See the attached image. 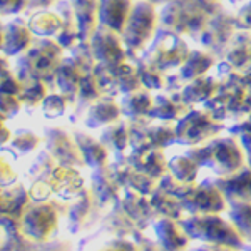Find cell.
<instances>
[{
	"instance_id": "cell-1",
	"label": "cell",
	"mask_w": 251,
	"mask_h": 251,
	"mask_svg": "<svg viewBox=\"0 0 251 251\" xmlns=\"http://www.w3.org/2000/svg\"><path fill=\"white\" fill-rule=\"evenodd\" d=\"M221 9V0H171L159 10V29L200 44L206 27Z\"/></svg>"
},
{
	"instance_id": "cell-2",
	"label": "cell",
	"mask_w": 251,
	"mask_h": 251,
	"mask_svg": "<svg viewBox=\"0 0 251 251\" xmlns=\"http://www.w3.org/2000/svg\"><path fill=\"white\" fill-rule=\"evenodd\" d=\"M186 154L200 168H208L216 176H229L246 166V154L236 137H214L200 146H191Z\"/></svg>"
},
{
	"instance_id": "cell-3",
	"label": "cell",
	"mask_w": 251,
	"mask_h": 251,
	"mask_svg": "<svg viewBox=\"0 0 251 251\" xmlns=\"http://www.w3.org/2000/svg\"><path fill=\"white\" fill-rule=\"evenodd\" d=\"M218 79H220V87L216 94L208 102H204L203 107L223 123L226 121L238 123L245 119L251 112V107L248 104V87L243 74L229 72Z\"/></svg>"
},
{
	"instance_id": "cell-4",
	"label": "cell",
	"mask_w": 251,
	"mask_h": 251,
	"mask_svg": "<svg viewBox=\"0 0 251 251\" xmlns=\"http://www.w3.org/2000/svg\"><path fill=\"white\" fill-rule=\"evenodd\" d=\"M159 29V12L149 0H137L131 10L124 32L121 34L127 50V57L136 62L141 54L148 49L151 40L156 37Z\"/></svg>"
},
{
	"instance_id": "cell-5",
	"label": "cell",
	"mask_w": 251,
	"mask_h": 251,
	"mask_svg": "<svg viewBox=\"0 0 251 251\" xmlns=\"http://www.w3.org/2000/svg\"><path fill=\"white\" fill-rule=\"evenodd\" d=\"M181 226L188 233L189 238L200 240L204 243H214V245H226L233 248H243L245 240L238 233L233 223L226 221L220 216V213L213 214H191L188 218L179 220Z\"/></svg>"
},
{
	"instance_id": "cell-6",
	"label": "cell",
	"mask_w": 251,
	"mask_h": 251,
	"mask_svg": "<svg viewBox=\"0 0 251 251\" xmlns=\"http://www.w3.org/2000/svg\"><path fill=\"white\" fill-rule=\"evenodd\" d=\"M226 129L208 109H191L176 123V143L183 146H200L214 139Z\"/></svg>"
},
{
	"instance_id": "cell-7",
	"label": "cell",
	"mask_w": 251,
	"mask_h": 251,
	"mask_svg": "<svg viewBox=\"0 0 251 251\" xmlns=\"http://www.w3.org/2000/svg\"><path fill=\"white\" fill-rule=\"evenodd\" d=\"M64 60V47L59 42L44 39L30 47L25 57L20 60V67L27 79L55 80V72Z\"/></svg>"
},
{
	"instance_id": "cell-8",
	"label": "cell",
	"mask_w": 251,
	"mask_h": 251,
	"mask_svg": "<svg viewBox=\"0 0 251 251\" xmlns=\"http://www.w3.org/2000/svg\"><path fill=\"white\" fill-rule=\"evenodd\" d=\"M189 52H191V49H189L184 37L173 34V32L157 29L156 37L152 39V42L141 55L148 59L149 62L156 64L159 69L169 72L173 69H179L183 66Z\"/></svg>"
},
{
	"instance_id": "cell-9",
	"label": "cell",
	"mask_w": 251,
	"mask_h": 251,
	"mask_svg": "<svg viewBox=\"0 0 251 251\" xmlns=\"http://www.w3.org/2000/svg\"><path fill=\"white\" fill-rule=\"evenodd\" d=\"M238 30L240 29L236 27V14H231L223 7L203 32L200 46L211 52L218 60H225Z\"/></svg>"
},
{
	"instance_id": "cell-10",
	"label": "cell",
	"mask_w": 251,
	"mask_h": 251,
	"mask_svg": "<svg viewBox=\"0 0 251 251\" xmlns=\"http://www.w3.org/2000/svg\"><path fill=\"white\" fill-rule=\"evenodd\" d=\"M94 74L106 96L114 97L116 94H127V92L143 87L136 64L129 62V60L119 64V66H104V64L97 62Z\"/></svg>"
},
{
	"instance_id": "cell-11",
	"label": "cell",
	"mask_w": 251,
	"mask_h": 251,
	"mask_svg": "<svg viewBox=\"0 0 251 251\" xmlns=\"http://www.w3.org/2000/svg\"><path fill=\"white\" fill-rule=\"evenodd\" d=\"M184 211L189 214H213L223 213L226 209L225 196L211 179L200 184H191L189 189L179 198Z\"/></svg>"
},
{
	"instance_id": "cell-12",
	"label": "cell",
	"mask_w": 251,
	"mask_h": 251,
	"mask_svg": "<svg viewBox=\"0 0 251 251\" xmlns=\"http://www.w3.org/2000/svg\"><path fill=\"white\" fill-rule=\"evenodd\" d=\"M89 42H91L92 54L99 64L119 66L123 62H127V50H126L121 34H117L116 30L99 24Z\"/></svg>"
},
{
	"instance_id": "cell-13",
	"label": "cell",
	"mask_w": 251,
	"mask_h": 251,
	"mask_svg": "<svg viewBox=\"0 0 251 251\" xmlns=\"http://www.w3.org/2000/svg\"><path fill=\"white\" fill-rule=\"evenodd\" d=\"M220 188L229 206L251 203V166H243L240 171L229 176H218L211 179Z\"/></svg>"
},
{
	"instance_id": "cell-14",
	"label": "cell",
	"mask_w": 251,
	"mask_h": 251,
	"mask_svg": "<svg viewBox=\"0 0 251 251\" xmlns=\"http://www.w3.org/2000/svg\"><path fill=\"white\" fill-rule=\"evenodd\" d=\"M194 106L186 102L183 92H161L154 96V104L149 112L151 119L159 121H173L177 123L181 117H184Z\"/></svg>"
},
{
	"instance_id": "cell-15",
	"label": "cell",
	"mask_w": 251,
	"mask_h": 251,
	"mask_svg": "<svg viewBox=\"0 0 251 251\" xmlns=\"http://www.w3.org/2000/svg\"><path fill=\"white\" fill-rule=\"evenodd\" d=\"M127 159L137 171L148 174L157 181H161V177L169 173L164 149H132Z\"/></svg>"
},
{
	"instance_id": "cell-16",
	"label": "cell",
	"mask_w": 251,
	"mask_h": 251,
	"mask_svg": "<svg viewBox=\"0 0 251 251\" xmlns=\"http://www.w3.org/2000/svg\"><path fill=\"white\" fill-rule=\"evenodd\" d=\"M157 243L164 251H186L189 246V236L177 220L161 218L154 223Z\"/></svg>"
},
{
	"instance_id": "cell-17",
	"label": "cell",
	"mask_w": 251,
	"mask_h": 251,
	"mask_svg": "<svg viewBox=\"0 0 251 251\" xmlns=\"http://www.w3.org/2000/svg\"><path fill=\"white\" fill-rule=\"evenodd\" d=\"M47 137H49V149H50L52 154L57 157L62 164L67 166L84 164V157L82 152H80L77 141H74L71 136L66 134L64 131H59V129L49 131Z\"/></svg>"
},
{
	"instance_id": "cell-18",
	"label": "cell",
	"mask_w": 251,
	"mask_h": 251,
	"mask_svg": "<svg viewBox=\"0 0 251 251\" xmlns=\"http://www.w3.org/2000/svg\"><path fill=\"white\" fill-rule=\"evenodd\" d=\"M134 0H99V24L123 34Z\"/></svg>"
},
{
	"instance_id": "cell-19",
	"label": "cell",
	"mask_w": 251,
	"mask_h": 251,
	"mask_svg": "<svg viewBox=\"0 0 251 251\" xmlns=\"http://www.w3.org/2000/svg\"><path fill=\"white\" fill-rule=\"evenodd\" d=\"M84 75H86L84 69L72 57H67L62 60V64H60L57 72H55V84H57L59 91L62 94H66L67 97H71L74 100L77 97Z\"/></svg>"
},
{
	"instance_id": "cell-20",
	"label": "cell",
	"mask_w": 251,
	"mask_h": 251,
	"mask_svg": "<svg viewBox=\"0 0 251 251\" xmlns=\"http://www.w3.org/2000/svg\"><path fill=\"white\" fill-rule=\"evenodd\" d=\"M121 104L116 102L112 96L104 94L99 100H96L87 111L86 124L89 127H100V126H109L121 117Z\"/></svg>"
},
{
	"instance_id": "cell-21",
	"label": "cell",
	"mask_w": 251,
	"mask_h": 251,
	"mask_svg": "<svg viewBox=\"0 0 251 251\" xmlns=\"http://www.w3.org/2000/svg\"><path fill=\"white\" fill-rule=\"evenodd\" d=\"M79 22L80 40L87 42L99 25V0H71Z\"/></svg>"
},
{
	"instance_id": "cell-22",
	"label": "cell",
	"mask_w": 251,
	"mask_h": 251,
	"mask_svg": "<svg viewBox=\"0 0 251 251\" xmlns=\"http://www.w3.org/2000/svg\"><path fill=\"white\" fill-rule=\"evenodd\" d=\"M154 104V96L152 91L146 87H139L132 92L123 94L121 99V112L127 119H136V117H146L149 116Z\"/></svg>"
},
{
	"instance_id": "cell-23",
	"label": "cell",
	"mask_w": 251,
	"mask_h": 251,
	"mask_svg": "<svg viewBox=\"0 0 251 251\" xmlns=\"http://www.w3.org/2000/svg\"><path fill=\"white\" fill-rule=\"evenodd\" d=\"M225 60L240 74L248 71L251 66V30L236 32Z\"/></svg>"
},
{
	"instance_id": "cell-24",
	"label": "cell",
	"mask_w": 251,
	"mask_h": 251,
	"mask_svg": "<svg viewBox=\"0 0 251 251\" xmlns=\"http://www.w3.org/2000/svg\"><path fill=\"white\" fill-rule=\"evenodd\" d=\"M220 62L211 52L208 50H201V49H193L189 52L188 59L184 60V64L181 66L177 71L181 72V75L188 80H193L196 77H201V75H208V72L211 71L213 67H216V64Z\"/></svg>"
},
{
	"instance_id": "cell-25",
	"label": "cell",
	"mask_w": 251,
	"mask_h": 251,
	"mask_svg": "<svg viewBox=\"0 0 251 251\" xmlns=\"http://www.w3.org/2000/svg\"><path fill=\"white\" fill-rule=\"evenodd\" d=\"M218 87H220V79L218 77L201 75V77H196L186 84V87L183 89V96L186 102H189L191 106L204 104L216 94Z\"/></svg>"
},
{
	"instance_id": "cell-26",
	"label": "cell",
	"mask_w": 251,
	"mask_h": 251,
	"mask_svg": "<svg viewBox=\"0 0 251 251\" xmlns=\"http://www.w3.org/2000/svg\"><path fill=\"white\" fill-rule=\"evenodd\" d=\"M151 204L154 208L157 214H161L163 218H171V220H183L184 208L181 204V200L177 196H174L173 193L166 191L163 188H157L154 193L149 196Z\"/></svg>"
},
{
	"instance_id": "cell-27",
	"label": "cell",
	"mask_w": 251,
	"mask_h": 251,
	"mask_svg": "<svg viewBox=\"0 0 251 251\" xmlns=\"http://www.w3.org/2000/svg\"><path fill=\"white\" fill-rule=\"evenodd\" d=\"M100 143L116 154H121L127 146H131V129L129 121H116L109 124L100 134Z\"/></svg>"
},
{
	"instance_id": "cell-28",
	"label": "cell",
	"mask_w": 251,
	"mask_h": 251,
	"mask_svg": "<svg viewBox=\"0 0 251 251\" xmlns=\"http://www.w3.org/2000/svg\"><path fill=\"white\" fill-rule=\"evenodd\" d=\"M75 141H77L86 164L91 168H102L107 164V148L100 141H96L92 136L82 134V132L75 134Z\"/></svg>"
},
{
	"instance_id": "cell-29",
	"label": "cell",
	"mask_w": 251,
	"mask_h": 251,
	"mask_svg": "<svg viewBox=\"0 0 251 251\" xmlns=\"http://www.w3.org/2000/svg\"><path fill=\"white\" fill-rule=\"evenodd\" d=\"M123 208H124V211L127 213V216L132 218V220L137 223L149 221L152 218V214L156 213L151 204L149 196L136 193V191H132V189L126 193V196L123 200Z\"/></svg>"
},
{
	"instance_id": "cell-30",
	"label": "cell",
	"mask_w": 251,
	"mask_h": 251,
	"mask_svg": "<svg viewBox=\"0 0 251 251\" xmlns=\"http://www.w3.org/2000/svg\"><path fill=\"white\" fill-rule=\"evenodd\" d=\"M134 64H136L137 74H139L143 87L149 89V91H161V89H164L168 72L163 71V69H159L156 64L149 62V60L143 57V55H141Z\"/></svg>"
},
{
	"instance_id": "cell-31",
	"label": "cell",
	"mask_w": 251,
	"mask_h": 251,
	"mask_svg": "<svg viewBox=\"0 0 251 251\" xmlns=\"http://www.w3.org/2000/svg\"><path fill=\"white\" fill-rule=\"evenodd\" d=\"M94 193L96 196L99 198L102 203H107V201H112L117 198L119 194V188L121 184L117 183V179L112 174L111 168H96V173H94Z\"/></svg>"
},
{
	"instance_id": "cell-32",
	"label": "cell",
	"mask_w": 251,
	"mask_h": 251,
	"mask_svg": "<svg viewBox=\"0 0 251 251\" xmlns=\"http://www.w3.org/2000/svg\"><path fill=\"white\" fill-rule=\"evenodd\" d=\"M168 168L169 173L176 177L177 181L186 184H193L198 179V173H200V166L193 157H189L188 154H181V156H174L168 161Z\"/></svg>"
},
{
	"instance_id": "cell-33",
	"label": "cell",
	"mask_w": 251,
	"mask_h": 251,
	"mask_svg": "<svg viewBox=\"0 0 251 251\" xmlns=\"http://www.w3.org/2000/svg\"><path fill=\"white\" fill-rule=\"evenodd\" d=\"M102 96H104V91H102V87H100L94 72H89V74L84 75L82 82H80V87H79V92H77L79 109H84V107L89 109Z\"/></svg>"
},
{
	"instance_id": "cell-34",
	"label": "cell",
	"mask_w": 251,
	"mask_h": 251,
	"mask_svg": "<svg viewBox=\"0 0 251 251\" xmlns=\"http://www.w3.org/2000/svg\"><path fill=\"white\" fill-rule=\"evenodd\" d=\"M64 27V19L59 14H52V12H46V14H39L32 19L30 29L39 35H59Z\"/></svg>"
},
{
	"instance_id": "cell-35",
	"label": "cell",
	"mask_w": 251,
	"mask_h": 251,
	"mask_svg": "<svg viewBox=\"0 0 251 251\" xmlns=\"http://www.w3.org/2000/svg\"><path fill=\"white\" fill-rule=\"evenodd\" d=\"M229 220L236 226L243 240L251 243V203L234 204L229 209Z\"/></svg>"
},
{
	"instance_id": "cell-36",
	"label": "cell",
	"mask_w": 251,
	"mask_h": 251,
	"mask_svg": "<svg viewBox=\"0 0 251 251\" xmlns=\"http://www.w3.org/2000/svg\"><path fill=\"white\" fill-rule=\"evenodd\" d=\"M229 136L236 137L238 143L243 148L246 154V161L251 166V112L245 119L238 121V123H233L231 127H228Z\"/></svg>"
},
{
	"instance_id": "cell-37",
	"label": "cell",
	"mask_w": 251,
	"mask_h": 251,
	"mask_svg": "<svg viewBox=\"0 0 251 251\" xmlns=\"http://www.w3.org/2000/svg\"><path fill=\"white\" fill-rule=\"evenodd\" d=\"M74 100L71 97H67L66 94H50L44 99V114L47 117H59L66 112L67 106Z\"/></svg>"
},
{
	"instance_id": "cell-38",
	"label": "cell",
	"mask_w": 251,
	"mask_h": 251,
	"mask_svg": "<svg viewBox=\"0 0 251 251\" xmlns=\"http://www.w3.org/2000/svg\"><path fill=\"white\" fill-rule=\"evenodd\" d=\"M9 30H10V35L7 37V44H5V49H9V46L14 47V42H17V50H22V49H25L29 46L30 42V32L27 27L24 25H15L14 24V29H12V25H9ZM12 52V49L9 50V54Z\"/></svg>"
},
{
	"instance_id": "cell-39",
	"label": "cell",
	"mask_w": 251,
	"mask_h": 251,
	"mask_svg": "<svg viewBox=\"0 0 251 251\" xmlns=\"http://www.w3.org/2000/svg\"><path fill=\"white\" fill-rule=\"evenodd\" d=\"M188 80H186L183 75H181L179 71L176 72H168V77H166V86L164 91L166 92H183V89L186 87Z\"/></svg>"
},
{
	"instance_id": "cell-40",
	"label": "cell",
	"mask_w": 251,
	"mask_h": 251,
	"mask_svg": "<svg viewBox=\"0 0 251 251\" xmlns=\"http://www.w3.org/2000/svg\"><path fill=\"white\" fill-rule=\"evenodd\" d=\"M236 27L240 30H251V0L236 12Z\"/></svg>"
},
{
	"instance_id": "cell-41",
	"label": "cell",
	"mask_w": 251,
	"mask_h": 251,
	"mask_svg": "<svg viewBox=\"0 0 251 251\" xmlns=\"http://www.w3.org/2000/svg\"><path fill=\"white\" fill-rule=\"evenodd\" d=\"M238 248L233 246H226V245H214V243H204L203 246L196 248V251H236Z\"/></svg>"
},
{
	"instance_id": "cell-42",
	"label": "cell",
	"mask_w": 251,
	"mask_h": 251,
	"mask_svg": "<svg viewBox=\"0 0 251 251\" xmlns=\"http://www.w3.org/2000/svg\"><path fill=\"white\" fill-rule=\"evenodd\" d=\"M102 251H136V250H134V246L129 245V243L117 241V243H114V245H111V246H107V248H104Z\"/></svg>"
},
{
	"instance_id": "cell-43",
	"label": "cell",
	"mask_w": 251,
	"mask_h": 251,
	"mask_svg": "<svg viewBox=\"0 0 251 251\" xmlns=\"http://www.w3.org/2000/svg\"><path fill=\"white\" fill-rule=\"evenodd\" d=\"M243 77H245V82H246V87H248V104L251 107V66L248 71L243 74Z\"/></svg>"
},
{
	"instance_id": "cell-44",
	"label": "cell",
	"mask_w": 251,
	"mask_h": 251,
	"mask_svg": "<svg viewBox=\"0 0 251 251\" xmlns=\"http://www.w3.org/2000/svg\"><path fill=\"white\" fill-rule=\"evenodd\" d=\"M57 0H30V7H49V5H54Z\"/></svg>"
},
{
	"instance_id": "cell-45",
	"label": "cell",
	"mask_w": 251,
	"mask_h": 251,
	"mask_svg": "<svg viewBox=\"0 0 251 251\" xmlns=\"http://www.w3.org/2000/svg\"><path fill=\"white\" fill-rule=\"evenodd\" d=\"M141 251H164L161 246H156V245H152V246H148V248H143Z\"/></svg>"
},
{
	"instance_id": "cell-46",
	"label": "cell",
	"mask_w": 251,
	"mask_h": 251,
	"mask_svg": "<svg viewBox=\"0 0 251 251\" xmlns=\"http://www.w3.org/2000/svg\"><path fill=\"white\" fill-rule=\"evenodd\" d=\"M151 3H154V5H164V3H168V2H171V0H149Z\"/></svg>"
},
{
	"instance_id": "cell-47",
	"label": "cell",
	"mask_w": 251,
	"mask_h": 251,
	"mask_svg": "<svg viewBox=\"0 0 251 251\" xmlns=\"http://www.w3.org/2000/svg\"><path fill=\"white\" fill-rule=\"evenodd\" d=\"M228 2H231V3H241V2H245V0H228Z\"/></svg>"
},
{
	"instance_id": "cell-48",
	"label": "cell",
	"mask_w": 251,
	"mask_h": 251,
	"mask_svg": "<svg viewBox=\"0 0 251 251\" xmlns=\"http://www.w3.org/2000/svg\"><path fill=\"white\" fill-rule=\"evenodd\" d=\"M246 251H251V246H250V248H246Z\"/></svg>"
}]
</instances>
